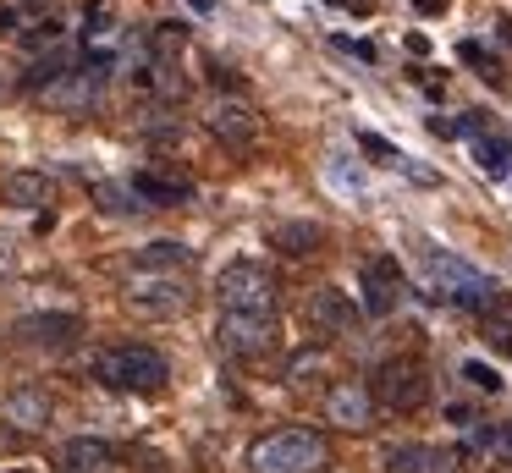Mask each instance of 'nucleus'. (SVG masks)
<instances>
[{
	"label": "nucleus",
	"mask_w": 512,
	"mask_h": 473,
	"mask_svg": "<svg viewBox=\"0 0 512 473\" xmlns=\"http://www.w3.org/2000/svg\"><path fill=\"white\" fill-rule=\"evenodd\" d=\"M276 314H221L215 319V341H221V352H232V358H265V352H276Z\"/></svg>",
	"instance_id": "7"
},
{
	"label": "nucleus",
	"mask_w": 512,
	"mask_h": 473,
	"mask_svg": "<svg viewBox=\"0 0 512 473\" xmlns=\"http://www.w3.org/2000/svg\"><path fill=\"white\" fill-rule=\"evenodd\" d=\"M463 380L474 385V391H485V396H496V391H501V374L490 369V363H479V358H468V363H463Z\"/></svg>",
	"instance_id": "25"
},
{
	"label": "nucleus",
	"mask_w": 512,
	"mask_h": 473,
	"mask_svg": "<svg viewBox=\"0 0 512 473\" xmlns=\"http://www.w3.org/2000/svg\"><path fill=\"white\" fill-rule=\"evenodd\" d=\"M94 380L111 391H160L171 380V363L149 341H111L94 352Z\"/></svg>",
	"instance_id": "1"
},
{
	"label": "nucleus",
	"mask_w": 512,
	"mask_h": 473,
	"mask_svg": "<svg viewBox=\"0 0 512 473\" xmlns=\"http://www.w3.org/2000/svg\"><path fill=\"white\" fill-rule=\"evenodd\" d=\"M270 248L287 259H309L325 248V226L320 220H281V226H270Z\"/></svg>",
	"instance_id": "15"
},
{
	"label": "nucleus",
	"mask_w": 512,
	"mask_h": 473,
	"mask_svg": "<svg viewBox=\"0 0 512 473\" xmlns=\"http://www.w3.org/2000/svg\"><path fill=\"white\" fill-rule=\"evenodd\" d=\"M122 297H127V308L144 314V319H177V314H188L193 286L182 270H133Z\"/></svg>",
	"instance_id": "5"
},
{
	"label": "nucleus",
	"mask_w": 512,
	"mask_h": 473,
	"mask_svg": "<svg viewBox=\"0 0 512 473\" xmlns=\"http://www.w3.org/2000/svg\"><path fill=\"white\" fill-rule=\"evenodd\" d=\"M496 457H501V462H512V424H501V429H496Z\"/></svg>",
	"instance_id": "29"
},
{
	"label": "nucleus",
	"mask_w": 512,
	"mask_h": 473,
	"mask_svg": "<svg viewBox=\"0 0 512 473\" xmlns=\"http://www.w3.org/2000/svg\"><path fill=\"white\" fill-rule=\"evenodd\" d=\"M358 149H364V154H375L380 165H397V171H402V160H408V154H402V149H391V143H386V138H375V132H358Z\"/></svg>",
	"instance_id": "26"
},
{
	"label": "nucleus",
	"mask_w": 512,
	"mask_h": 473,
	"mask_svg": "<svg viewBox=\"0 0 512 473\" xmlns=\"http://www.w3.org/2000/svg\"><path fill=\"white\" fill-rule=\"evenodd\" d=\"M78 330H83L78 314H23L12 325V336L23 341V347H50V352H56V347H67Z\"/></svg>",
	"instance_id": "14"
},
{
	"label": "nucleus",
	"mask_w": 512,
	"mask_h": 473,
	"mask_svg": "<svg viewBox=\"0 0 512 473\" xmlns=\"http://www.w3.org/2000/svg\"><path fill=\"white\" fill-rule=\"evenodd\" d=\"M149 44H155V61H171V55H182V44H188V22H155Z\"/></svg>",
	"instance_id": "23"
},
{
	"label": "nucleus",
	"mask_w": 512,
	"mask_h": 473,
	"mask_svg": "<svg viewBox=\"0 0 512 473\" xmlns=\"http://www.w3.org/2000/svg\"><path fill=\"white\" fill-rule=\"evenodd\" d=\"M435 446H419V440H397V446L380 451V473H430Z\"/></svg>",
	"instance_id": "20"
},
{
	"label": "nucleus",
	"mask_w": 512,
	"mask_h": 473,
	"mask_svg": "<svg viewBox=\"0 0 512 473\" xmlns=\"http://www.w3.org/2000/svg\"><path fill=\"white\" fill-rule=\"evenodd\" d=\"M496 28H501V39L512 44V17H496Z\"/></svg>",
	"instance_id": "33"
},
{
	"label": "nucleus",
	"mask_w": 512,
	"mask_h": 473,
	"mask_svg": "<svg viewBox=\"0 0 512 473\" xmlns=\"http://www.w3.org/2000/svg\"><path fill=\"white\" fill-rule=\"evenodd\" d=\"M331 6H347V11H364V0H331Z\"/></svg>",
	"instance_id": "34"
},
{
	"label": "nucleus",
	"mask_w": 512,
	"mask_h": 473,
	"mask_svg": "<svg viewBox=\"0 0 512 473\" xmlns=\"http://www.w3.org/2000/svg\"><path fill=\"white\" fill-rule=\"evenodd\" d=\"M325 418H331L336 429H369L375 424V391H369L364 380L331 385V396H325Z\"/></svg>",
	"instance_id": "13"
},
{
	"label": "nucleus",
	"mask_w": 512,
	"mask_h": 473,
	"mask_svg": "<svg viewBox=\"0 0 512 473\" xmlns=\"http://www.w3.org/2000/svg\"><path fill=\"white\" fill-rule=\"evenodd\" d=\"M402 264L391 259V253H375V259H364V270H358V292H364V314L386 319L391 308L402 303Z\"/></svg>",
	"instance_id": "9"
},
{
	"label": "nucleus",
	"mask_w": 512,
	"mask_h": 473,
	"mask_svg": "<svg viewBox=\"0 0 512 473\" xmlns=\"http://www.w3.org/2000/svg\"><path fill=\"white\" fill-rule=\"evenodd\" d=\"M188 6L199 11V17H210V11H215V0H188Z\"/></svg>",
	"instance_id": "32"
},
{
	"label": "nucleus",
	"mask_w": 512,
	"mask_h": 473,
	"mask_svg": "<svg viewBox=\"0 0 512 473\" xmlns=\"http://www.w3.org/2000/svg\"><path fill=\"white\" fill-rule=\"evenodd\" d=\"M336 44H342V50H353L358 61H375V44H364V39H336Z\"/></svg>",
	"instance_id": "30"
},
{
	"label": "nucleus",
	"mask_w": 512,
	"mask_h": 473,
	"mask_svg": "<svg viewBox=\"0 0 512 473\" xmlns=\"http://www.w3.org/2000/svg\"><path fill=\"white\" fill-rule=\"evenodd\" d=\"M413 6H419L424 17H435V11H446V0H413Z\"/></svg>",
	"instance_id": "31"
},
{
	"label": "nucleus",
	"mask_w": 512,
	"mask_h": 473,
	"mask_svg": "<svg viewBox=\"0 0 512 473\" xmlns=\"http://www.w3.org/2000/svg\"><path fill=\"white\" fill-rule=\"evenodd\" d=\"M215 297H221V314H276V275L259 259H232L215 275Z\"/></svg>",
	"instance_id": "4"
},
{
	"label": "nucleus",
	"mask_w": 512,
	"mask_h": 473,
	"mask_svg": "<svg viewBox=\"0 0 512 473\" xmlns=\"http://www.w3.org/2000/svg\"><path fill=\"white\" fill-rule=\"evenodd\" d=\"M127 182H133V193L144 198V204H182V198H193V182H182V176L133 171V176H127Z\"/></svg>",
	"instance_id": "18"
},
{
	"label": "nucleus",
	"mask_w": 512,
	"mask_h": 473,
	"mask_svg": "<svg viewBox=\"0 0 512 473\" xmlns=\"http://www.w3.org/2000/svg\"><path fill=\"white\" fill-rule=\"evenodd\" d=\"M39 99H45L50 110H67V116H83V110H94V105L105 99V72H100V66H89V61H83V66H72L67 77H56V83H50Z\"/></svg>",
	"instance_id": "8"
},
{
	"label": "nucleus",
	"mask_w": 512,
	"mask_h": 473,
	"mask_svg": "<svg viewBox=\"0 0 512 473\" xmlns=\"http://www.w3.org/2000/svg\"><path fill=\"white\" fill-rule=\"evenodd\" d=\"M111 457H116V451L105 446V440L78 435V440H67V446L56 451V468L61 473H105V468H111Z\"/></svg>",
	"instance_id": "16"
},
{
	"label": "nucleus",
	"mask_w": 512,
	"mask_h": 473,
	"mask_svg": "<svg viewBox=\"0 0 512 473\" xmlns=\"http://www.w3.org/2000/svg\"><path fill=\"white\" fill-rule=\"evenodd\" d=\"M485 336H490V347L512 352V314H507V308H496V314H485Z\"/></svg>",
	"instance_id": "27"
},
{
	"label": "nucleus",
	"mask_w": 512,
	"mask_h": 473,
	"mask_svg": "<svg viewBox=\"0 0 512 473\" xmlns=\"http://www.w3.org/2000/svg\"><path fill=\"white\" fill-rule=\"evenodd\" d=\"M474 154H479V171L501 176V171H507V160H512V143L507 138H479Z\"/></svg>",
	"instance_id": "24"
},
{
	"label": "nucleus",
	"mask_w": 512,
	"mask_h": 473,
	"mask_svg": "<svg viewBox=\"0 0 512 473\" xmlns=\"http://www.w3.org/2000/svg\"><path fill=\"white\" fill-rule=\"evenodd\" d=\"M325 462H331V446L320 429H276L248 451L254 473H325Z\"/></svg>",
	"instance_id": "3"
},
{
	"label": "nucleus",
	"mask_w": 512,
	"mask_h": 473,
	"mask_svg": "<svg viewBox=\"0 0 512 473\" xmlns=\"http://www.w3.org/2000/svg\"><path fill=\"white\" fill-rule=\"evenodd\" d=\"M50 193H56V187H50L45 171H6L0 176V198L17 204V209H45Z\"/></svg>",
	"instance_id": "17"
},
{
	"label": "nucleus",
	"mask_w": 512,
	"mask_h": 473,
	"mask_svg": "<svg viewBox=\"0 0 512 473\" xmlns=\"http://www.w3.org/2000/svg\"><path fill=\"white\" fill-rule=\"evenodd\" d=\"M67 72H72V50H61V44H56L50 55H39V61H34V72H28V88H34V94H45V88L56 83V77H67Z\"/></svg>",
	"instance_id": "22"
},
{
	"label": "nucleus",
	"mask_w": 512,
	"mask_h": 473,
	"mask_svg": "<svg viewBox=\"0 0 512 473\" xmlns=\"http://www.w3.org/2000/svg\"><path fill=\"white\" fill-rule=\"evenodd\" d=\"M204 127H210L221 143H232V149H248V143H254V132H259V116H254V105H248V99L221 94V99H210V110H204Z\"/></svg>",
	"instance_id": "10"
},
{
	"label": "nucleus",
	"mask_w": 512,
	"mask_h": 473,
	"mask_svg": "<svg viewBox=\"0 0 512 473\" xmlns=\"http://www.w3.org/2000/svg\"><path fill=\"white\" fill-rule=\"evenodd\" d=\"M424 275H430V286H435L441 297L474 308V314H496V308H501V286L490 281L485 270H474L468 259H457V253L424 248Z\"/></svg>",
	"instance_id": "2"
},
{
	"label": "nucleus",
	"mask_w": 512,
	"mask_h": 473,
	"mask_svg": "<svg viewBox=\"0 0 512 473\" xmlns=\"http://www.w3.org/2000/svg\"><path fill=\"white\" fill-rule=\"evenodd\" d=\"M17 6H28V0H6V11H17Z\"/></svg>",
	"instance_id": "35"
},
{
	"label": "nucleus",
	"mask_w": 512,
	"mask_h": 473,
	"mask_svg": "<svg viewBox=\"0 0 512 473\" xmlns=\"http://www.w3.org/2000/svg\"><path fill=\"white\" fill-rule=\"evenodd\" d=\"M0 424H12L17 435H39L50 424V391L45 385H12L0 396Z\"/></svg>",
	"instance_id": "12"
},
{
	"label": "nucleus",
	"mask_w": 512,
	"mask_h": 473,
	"mask_svg": "<svg viewBox=\"0 0 512 473\" xmlns=\"http://www.w3.org/2000/svg\"><path fill=\"white\" fill-rule=\"evenodd\" d=\"M369 391H375L380 407H391V413H419L424 402H430V369H424V358H386L375 369V380H369Z\"/></svg>",
	"instance_id": "6"
},
{
	"label": "nucleus",
	"mask_w": 512,
	"mask_h": 473,
	"mask_svg": "<svg viewBox=\"0 0 512 473\" xmlns=\"http://www.w3.org/2000/svg\"><path fill=\"white\" fill-rule=\"evenodd\" d=\"M358 314H364V303H353V292H342V286L309 292V325L320 330V336H347V330L358 325Z\"/></svg>",
	"instance_id": "11"
},
{
	"label": "nucleus",
	"mask_w": 512,
	"mask_h": 473,
	"mask_svg": "<svg viewBox=\"0 0 512 473\" xmlns=\"http://www.w3.org/2000/svg\"><path fill=\"white\" fill-rule=\"evenodd\" d=\"M94 204H100V215L111 220H127V215H144V198L133 193V182H94Z\"/></svg>",
	"instance_id": "19"
},
{
	"label": "nucleus",
	"mask_w": 512,
	"mask_h": 473,
	"mask_svg": "<svg viewBox=\"0 0 512 473\" xmlns=\"http://www.w3.org/2000/svg\"><path fill=\"white\" fill-rule=\"evenodd\" d=\"M0 264H6V242H0Z\"/></svg>",
	"instance_id": "36"
},
{
	"label": "nucleus",
	"mask_w": 512,
	"mask_h": 473,
	"mask_svg": "<svg viewBox=\"0 0 512 473\" xmlns=\"http://www.w3.org/2000/svg\"><path fill=\"white\" fill-rule=\"evenodd\" d=\"M309 374H320V352H298V358H292V369H287V380L292 385H309Z\"/></svg>",
	"instance_id": "28"
},
{
	"label": "nucleus",
	"mask_w": 512,
	"mask_h": 473,
	"mask_svg": "<svg viewBox=\"0 0 512 473\" xmlns=\"http://www.w3.org/2000/svg\"><path fill=\"white\" fill-rule=\"evenodd\" d=\"M188 264H193V248H188V242L155 237L149 248H138V270H188Z\"/></svg>",
	"instance_id": "21"
}]
</instances>
